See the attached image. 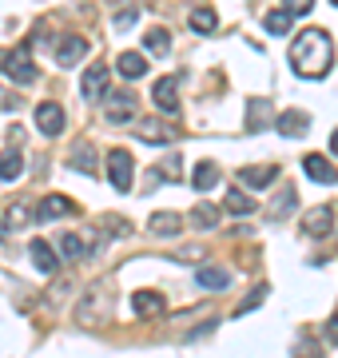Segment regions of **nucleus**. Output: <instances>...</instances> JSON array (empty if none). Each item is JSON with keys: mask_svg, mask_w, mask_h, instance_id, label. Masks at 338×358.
<instances>
[{"mask_svg": "<svg viewBox=\"0 0 338 358\" xmlns=\"http://www.w3.org/2000/svg\"><path fill=\"white\" fill-rule=\"evenodd\" d=\"M239 179L247 183V187H271L274 179H279V167L274 164H263V167H243Z\"/></svg>", "mask_w": 338, "mask_h": 358, "instance_id": "obj_16", "label": "nucleus"}, {"mask_svg": "<svg viewBox=\"0 0 338 358\" xmlns=\"http://www.w3.org/2000/svg\"><path fill=\"white\" fill-rule=\"evenodd\" d=\"M263 299H267V287H255V291H251L247 299H243V303H239V310H235V315H251V310L259 307Z\"/></svg>", "mask_w": 338, "mask_h": 358, "instance_id": "obj_31", "label": "nucleus"}, {"mask_svg": "<svg viewBox=\"0 0 338 358\" xmlns=\"http://www.w3.org/2000/svg\"><path fill=\"white\" fill-rule=\"evenodd\" d=\"M215 183H219V167L211 164V159L196 164V171H191V187H196V192H211Z\"/></svg>", "mask_w": 338, "mask_h": 358, "instance_id": "obj_19", "label": "nucleus"}, {"mask_svg": "<svg viewBox=\"0 0 338 358\" xmlns=\"http://www.w3.org/2000/svg\"><path fill=\"white\" fill-rule=\"evenodd\" d=\"M0 68L16 80V84H32L36 80V64H32V48L20 44L16 52H0Z\"/></svg>", "mask_w": 338, "mask_h": 358, "instance_id": "obj_2", "label": "nucleus"}, {"mask_svg": "<svg viewBox=\"0 0 338 358\" xmlns=\"http://www.w3.org/2000/svg\"><path fill=\"white\" fill-rule=\"evenodd\" d=\"M28 223V207L24 203H13L8 207V227H24Z\"/></svg>", "mask_w": 338, "mask_h": 358, "instance_id": "obj_33", "label": "nucleus"}, {"mask_svg": "<svg viewBox=\"0 0 338 358\" xmlns=\"http://www.w3.org/2000/svg\"><path fill=\"white\" fill-rule=\"evenodd\" d=\"M314 8V0H283V13L295 20V16H302V13H311Z\"/></svg>", "mask_w": 338, "mask_h": 358, "instance_id": "obj_32", "label": "nucleus"}, {"mask_svg": "<svg viewBox=\"0 0 338 358\" xmlns=\"http://www.w3.org/2000/svg\"><path fill=\"white\" fill-rule=\"evenodd\" d=\"M263 24H267V32H271V36H283L286 28H291V16L279 8V13H267V20H263Z\"/></svg>", "mask_w": 338, "mask_h": 358, "instance_id": "obj_30", "label": "nucleus"}, {"mask_svg": "<svg viewBox=\"0 0 338 358\" xmlns=\"http://www.w3.org/2000/svg\"><path fill=\"white\" fill-rule=\"evenodd\" d=\"M152 100H156L159 112H168V115L179 112V96H175V76L156 80V88H152Z\"/></svg>", "mask_w": 338, "mask_h": 358, "instance_id": "obj_9", "label": "nucleus"}, {"mask_svg": "<svg viewBox=\"0 0 338 358\" xmlns=\"http://www.w3.org/2000/svg\"><path fill=\"white\" fill-rule=\"evenodd\" d=\"M68 164L76 167V171H84V176H96V152H88V143H80Z\"/></svg>", "mask_w": 338, "mask_h": 358, "instance_id": "obj_23", "label": "nucleus"}, {"mask_svg": "<svg viewBox=\"0 0 338 358\" xmlns=\"http://www.w3.org/2000/svg\"><path fill=\"white\" fill-rule=\"evenodd\" d=\"M60 215H72V199H64V195H44L36 207V223H52Z\"/></svg>", "mask_w": 338, "mask_h": 358, "instance_id": "obj_11", "label": "nucleus"}, {"mask_svg": "<svg viewBox=\"0 0 338 358\" xmlns=\"http://www.w3.org/2000/svg\"><path fill=\"white\" fill-rule=\"evenodd\" d=\"M330 60H335V44L323 28H307L299 32V40L291 44V68L307 80H318L330 72Z\"/></svg>", "mask_w": 338, "mask_h": 358, "instance_id": "obj_1", "label": "nucleus"}, {"mask_svg": "<svg viewBox=\"0 0 338 358\" xmlns=\"http://www.w3.org/2000/svg\"><path fill=\"white\" fill-rule=\"evenodd\" d=\"M295 203H299V195H295V187H283V192L274 195L271 215H286V211H295Z\"/></svg>", "mask_w": 338, "mask_h": 358, "instance_id": "obj_27", "label": "nucleus"}, {"mask_svg": "<svg viewBox=\"0 0 338 358\" xmlns=\"http://www.w3.org/2000/svg\"><path fill=\"white\" fill-rule=\"evenodd\" d=\"M135 136H140L143 143H175L183 131L179 128H163V124H156V120H147V124H135Z\"/></svg>", "mask_w": 338, "mask_h": 358, "instance_id": "obj_10", "label": "nucleus"}, {"mask_svg": "<svg viewBox=\"0 0 338 358\" xmlns=\"http://www.w3.org/2000/svg\"><path fill=\"white\" fill-rule=\"evenodd\" d=\"M302 171L311 179H318V183H338V171L326 155H307V159H302Z\"/></svg>", "mask_w": 338, "mask_h": 358, "instance_id": "obj_13", "label": "nucleus"}, {"mask_svg": "<svg viewBox=\"0 0 338 358\" xmlns=\"http://www.w3.org/2000/svg\"><path fill=\"white\" fill-rule=\"evenodd\" d=\"M215 24H219V20H215L211 8H196V13H191V28H196V32H215Z\"/></svg>", "mask_w": 338, "mask_h": 358, "instance_id": "obj_29", "label": "nucleus"}, {"mask_svg": "<svg viewBox=\"0 0 338 358\" xmlns=\"http://www.w3.org/2000/svg\"><path fill=\"white\" fill-rule=\"evenodd\" d=\"M274 128H279V136H291V140H302L307 131H311V115L299 112V108H291V112L274 115Z\"/></svg>", "mask_w": 338, "mask_h": 358, "instance_id": "obj_4", "label": "nucleus"}, {"mask_svg": "<svg viewBox=\"0 0 338 358\" xmlns=\"http://www.w3.org/2000/svg\"><path fill=\"white\" fill-rule=\"evenodd\" d=\"M135 115V96L131 92H108V124H128Z\"/></svg>", "mask_w": 338, "mask_h": 358, "instance_id": "obj_6", "label": "nucleus"}, {"mask_svg": "<svg viewBox=\"0 0 338 358\" xmlns=\"http://www.w3.org/2000/svg\"><path fill=\"white\" fill-rule=\"evenodd\" d=\"M135 16H140L135 8H124V13L116 16V28H124V24H135Z\"/></svg>", "mask_w": 338, "mask_h": 358, "instance_id": "obj_35", "label": "nucleus"}, {"mask_svg": "<svg viewBox=\"0 0 338 358\" xmlns=\"http://www.w3.org/2000/svg\"><path fill=\"white\" fill-rule=\"evenodd\" d=\"M0 239H4V223H0Z\"/></svg>", "mask_w": 338, "mask_h": 358, "instance_id": "obj_38", "label": "nucleus"}, {"mask_svg": "<svg viewBox=\"0 0 338 358\" xmlns=\"http://www.w3.org/2000/svg\"><path fill=\"white\" fill-rule=\"evenodd\" d=\"M143 48L147 52H168L171 48L168 28H147V32H143Z\"/></svg>", "mask_w": 338, "mask_h": 358, "instance_id": "obj_24", "label": "nucleus"}, {"mask_svg": "<svg viewBox=\"0 0 338 358\" xmlns=\"http://www.w3.org/2000/svg\"><path fill=\"white\" fill-rule=\"evenodd\" d=\"M20 171H24V159H20V155H16V152L0 155V179H4V183H8V179H16V176H20Z\"/></svg>", "mask_w": 338, "mask_h": 358, "instance_id": "obj_26", "label": "nucleus"}, {"mask_svg": "<svg viewBox=\"0 0 338 358\" xmlns=\"http://www.w3.org/2000/svg\"><path fill=\"white\" fill-rule=\"evenodd\" d=\"M36 128L44 131V136H60V131H64V108H60V103H40L36 108Z\"/></svg>", "mask_w": 338, "mask_h": 358, "instance_id": "obj_8", "label": "nucleus"}, {"mask_svg": "<svg viewBox=\"0 0 338 358\" xmlns=\"http://www.w3.org/2000/svg\"><path fill=\"white\" fill-rule=\"evenodd\" d=\"M326 338H330V343L338 346V310L330 315V322H326Z\"/></svg>", "mask_w": 338, "mask_h": 358, "instance_id": "obj_36", "label": "nucleus"}, {"mask_svg": "<svg viewBox=\"0 0 338 358\" xmlns=\"http://www.w3.org/2000/svg\"><path fill=\"white\" fill-rule=\"evenodd\" d=\"M196 282L203 287V291H227V287H231V271H223V267H199L196 271Z\"/></svg>", "mask_w": 338, "mask_h": 358, "instance_id": "obj_15", "label": "nucleus"}, {"mask_svg": "<svg viewBox=\"0 0 338 358\" xmlns=\"http://www.w3.org/2000/svg\"><path fill=\"white\" fill-rule=\"evenodd\" d=\"M131 176H135V159H131V152L112 148V152H108V179H112V187H116V192H128Z\"/></svg>", "mask_w": 338, "mask_h": 358, "instance_id": "obj_3", "label": "nucleus"}, {"mask_svg": "<svg viewBox=\"0 0 338 358\" xmlns=\"http://www.w3.org/2000/svg\"><path fill=\"white\" fill-rule=\"evenodd\" d=\"M116 72L124 80H140V76H147V60H143L140 52H119L116 56Z\"/></svg>", "mask_w": 338, "mask_h": 358, "instance_id": "obj_14", "label": "nucleus"}, {"mask_svg": "<svg viewBox=\"0 0 338 358\" xmlns=\"http://www.w3.org/2000/svg\"><path fill=\"white\" fill-rule=\"evenodd\" d=\"M147 231H152V235H179V231H183V219L175 215V211H159V215H152Z\"/></svg>", "mask_w": 338, "mask_h": 358, "instance_id": "obj_20", "label": "nucleus"}, {"mask_svg": "<svg viewBox=\"0 0 338 358\" xmlns=\"http://www.w3.org/2000/svg\"><path fill=\"white\" fill-rule=\"evenodd\" d=\"M330 152L338 155V131H335V136H330Z\"/></svg>", "mask_w": 338, "mask_h": 358, "instance_id": "obj_37", "label": "nucleus"}, {"mask_svg": "<svg viewBox=\"0 0 338 358\" xmlns=\"http://www.w3.org/2000/svg\"><path fill=\"white\" fill-rule=\"evenodd\" d=\"M84 56H88V40H84V36H64L60 44H56V64H60V68L80 64Z\"/></svg>", "mask_w": 338, "mask_h": 358, "instance_id": "obj_7", "label": "nucleus"}, {"mask_svg": "<svg viewBox=\"0 0 338 358\" xmlns=\"http://www.w3.org/2000/svg\"><path fill=\"white\" fill-rule=\"evenodd\" d=\"M335 4H338V0H335Z\"/></svg>", "mask_w": 338, "mask_h": 358, "instance_id": "obj_39", "label": "nucleus"}, {"mask_svg": "<svg viewBox=\"0 0 338 358\" xmlns=\"http://www.w3.org/2000/svg\"><path fill=\"white\" fill-rule=\"evenodd\" d=\"M223 207H227L231 215H251V211H255V203H251V199H247L243 192H239V187H231V192H227V199H223Z\"/></svg>", "mask_w": 338, "mask_h": 358, "instance_id": "obj_22", "label": "nucleus"}, {"mask_svg": "<svg viewBox=\"0 0 338 358\" xmlns=\"http://www.w3.org/2000/svg\"><path fill=\"white\" fill-rule=\"evenodd\" d=\"M302 231H307V235H314V239L330 235V231H335V207L323 203V207H314V211H307V219H302Z\"/></svg>", "mask_w": 338, "mask_h": 358, "instance_id": "obj_5", "label": "nucleus"}, {"mask_svg": "<svg viewBox=\"0 0 338 358\" xmlns=\"http://www.w3.org/2000/svg\"><path fill=\"white\" fill-rule=\"evenodd\" d=\"M267 120H271V100H267V96L251 100L247 103V128L259 131V128H267Z\"/></svg>", "mask_w": 338, "mask_h": 358, "instance_id": "obj_21", "label": "nucleus"}, {"mask_svg": "<svg viewBox=\"0 0 338 358\" xmlns=\"http://www.w3.org/2000/svg\"><path fill=\"white\" fill-rule=\"evenodd\" d=\"M60 255H64V259H84V239H80V235H72V231H68V235H60Z\"/></svg>", "mask_w": 338, "mask_h": 358, "instance_id": "obj_28", "label": "nucleus"}, {"mask_svg": "<svg viewBox=\"0 0 338 358\" xmlns=\"http://www.w3.org/2000/svg\"><path fill=\"white\" fill-rule=\"evenodd\" d=\"M318 355H323V350H318V346H311L307 338H302V343L295 346V358H318Z\"/></svg>", "mask_w": 338, "mask_h": 358, "instance_id": "obj_34", "label": "nucleus"}, {"mask_svg": "<svg viewBox=\"0 0 338 358\" xmlns=\"http://www.w3.org/2000/svg\"><path fill=\"white\" fill-rule=\"evenodd\" d=\"M28 251H32V267H36L40 275H52L56 271V255H52V247L44 243V239H32Z\"/></svg>", "mask_w": 338, "mask_h": 358, "instance_id": "obj_18", "label": "nucleus"}, {"mask_svg": "<svg viewBox=\"0 0 338 358\" xmlns=\"http://www.w3.org/2000/svg\"><path fill=\"white\" fill-rule=\"evenodd\" d=\"M131 310H135V315H159V310H163V294L159 291H135L131 294Z\"/></svg>", "mask_w": 338, "mask_h": 358, "instance_id": "obj_17", "label": "nucleus"}, {"mask_svg": "<svg viewBox=\"0 0 338 358\" xmlns=\"http://www.w3.org/2000/svg\"><path fill=\"white\" fill-rule=\"evenodd\" d=\"M84 96H88V100H104L108 96V68L104 64H91L88 72H84Z\"/></svg>", "mask_w": 338, "mask_h": 358, "instance_id": "obj_12", "label": "nucleus"}, {"mask_svg": "<svg viewBox=\"0 0 338 358\" xmlns=\"http://www.w3.org/2000/svg\"><path fill=\"white\" fill-rule=\"evenodd\" d=\"M191 219H196V227L211 231L215 223H219V207H211V203H199L196 211H191Z\"/></svg>", "mask_w": 338, "mask_h": 358, "instance_id": "obj_25", "label": "nucleus"}]
</instances>
